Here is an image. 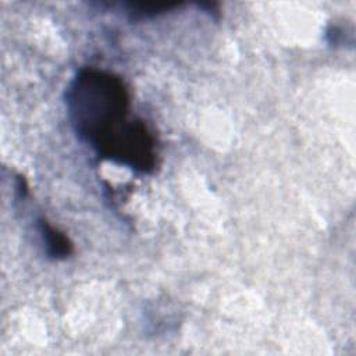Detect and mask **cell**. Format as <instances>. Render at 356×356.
Listing matches in <instances>:
<instances>
[{
  "label": "cell",
  "mask_w": 356,
  "mask_h": 356,
  "mask_svg": "<svg viewBox=\"0 0 356 356\" xmlns=\"http://www.w3.org/2000/svg\"><path fill=\"white\" fill-rule=\"evenodd\" d=\"M65 100L78 138L108 161H115L146 127L128 114L129 92L124 81L104 70L81 68L67 88Z\"/></svg>",
  "instance_id": "6da1fadb"
},
{
  "label": "cell",
  "mask_w": 356,
  "mask_h": 356,
  "mask_svg": "<svg viewBox=\"0 0 356 356\" xmlns=\"http://www.w3.org/2000/svg\"><path fill=\"white\" fill-rule=\"evenodd\" d=\"M38 227L44 252L50 259L63 260L72 253V242L70 238L64 232L54 228L46 218H39Z\"/></svg>",
  "instance_id": "7a4b0ae2"
},
{
  "label": "cell",
  "mask_w": 356,
  "mask_h": 356,
  "mask_svg": "<svg viewBox=\"0 0 356 356\" xmlns=\"http://www.w3.org/2000/svg\"><path fill=\"white\" fill-rule=\"evenodd\" d=\"M127 13L132 19H143V18H152L159 14H164L168 11H172L181 6V3L177 1H157V3H125Z\"/></svg>",
  "instance_id": "3957f363"
},
{
  "label": "cell",
  "mask_w": 356,
  "mask_h": 356,
  "mask_svg": "<svg viewBox=\"0 0 356 356\" xmlns=\"http://www.w3.org/2000/svg\"><path fill=\"white\" fill-rule=\"evenodd\" d=\"M26 191H28V185H26L24 177L18 175V178H17V192H18L21 196H25Z\"/></svg>",
  "instance_id": "277c9868"
}]
</instances>
